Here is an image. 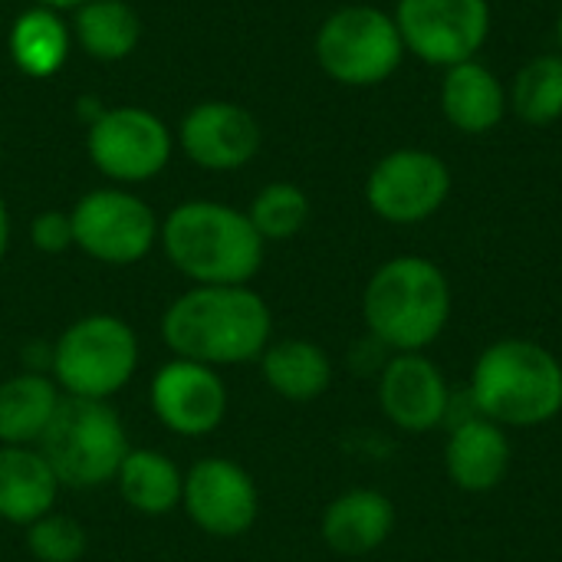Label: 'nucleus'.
<instances>
[{
	"mask_svg": "<svg viewBox=\"0 0 562 562\" xmlns=\"http://www.w3.org/2000/svg\"><path fill=\"white\" fill-rule=\"evenodd\" d=\"M161 339L175 359L211 369L247 366L273 342V313L250 286H191L168 303Z\"/></svg>",
	"mask_w": 562,
	"mask_h": 562,
	"instance_id": "f257e3e1",
	"label": "nucleus"
},
{
	"mask_svg": "<svg viewBox=\"0 0 562 562\" xmlns=\"http://www.w3.org/2000/svg\"><path fill=\"white\" fill-rule=\"evenodd\" d=\"M158 244L168 263L194 286H250L267 250L247 211L204 198L171 207Z\"/></svg>",
	"mask_w": 562,
	"mask_h": 562,
	"instance_id": "f03ea898",
	"label": "nucleus"
},
{
	"mask_svg": "<svg viewBox=\"0 0 562 562\" xmlns=\"http://www.w3.org/2000/svg\"><path fill=\"white\" fill-rule=\"evenodd\" d=\"M451 283L445 270L418 254L385 260L362 290L369 336L389 352H425L451 319Z\"/></svg>",
	"mask_w": 562,
	"mask_h": 562,
	"instance_id": "7ed1b4c3",
	"label": "nucleus"
},
{
	"mask_svg": "<svg viewBox=\"0 0 562 562\" xmlns=\"http://www.w3.org/2000/svg\"><path fill=\"white\" fill-rule=\"evenodd\" d=\"M468 395L477 415L501 428H540L562 415V362L533 339L491 342L474 369Z\"/></svg>",
	"mask_w": 562,
	"mask_h": 562,
	"instance_id": "20e7f679",
	"label": "nucleus"
},
{
	"mask_svg": "<svg viewBox=\"0 0 562 562\" xmlns=\"http://www.w3.org/2000/svg\"><path fill=\"white\" fill-rule=\"evenodd\" d=\"M128 448L125 425L109 402L69 395H63L56 415L36 441V451L46 458L59 487L69 491H95L115 481Z\"/></svg>",
	"mask_w": 562,
	"mask_h": 562,
	"instance_id": "39448f33",
	"label": "nucleus"
},
{
	"mask_svg": "<svg viewBox=\"0 0 562 562\" xmlns=\"http://www.w3.org/2000/svg\"><path fill=\"white\" fill-rule=\"evenodd\" d=\"M138 356V336L122 316L89 313L59 333L49 352V375L69 398L109 402L135 379Z\"/></svg>",
	"mask_w": 562,
	"mask_h": 562,
	"instance_id": "423d86ee",
	"label": "nucleus"
},
{
	"mask_svg": "<svg viewBox=\"0 0 562 562\" xmlns=\"http://www.w3.org/2000/svg\"><path fill=\"white\" fill-rule=\"evenodd\" d=\"M313 53L333 82L349 89H372L398 72L405 43L392 13L372 3H349L319 23Z\"/></svg>",
	"mask_w": 562,
	"mask_h": 562,
	"instance_id": "0eeeda50",
	"label": "nucleus"
},
{
	"mask_svg": "<svg viewBox=\"0 0 562 562\" xmlns=\"http://www.w3.org/2000/svg\"><path fill=\"white\" fill-rule=\"evenodd\" d=\"M72 247L105 267H132L145 260L155 244L161 221L128 188H95L82 194L72 211Z\"/></svg>",
	"mask_w": 562,
	"mask_h": 562,
	"instance_id": "6e6552de",
	"label": "nucleus"
},
{
	"mask_svg": "<svg viewBox=\"0 0 562 562\" xmlns=\"http://www.w3.org/2000/svg\"><path fill=\"white\" fill-rule=\"evenodd\" d=\"M86 151L102 178L115 184H142L168 168L175 138L155 112L142 105H115L86 128Z\"/></svg>",
	"mask_w": 562,
	"mask_h": 562,
	"instance_id": "1a4fd4ad",
	"label": "nucleus"
},
{
	"mask_svg": "<svg viewBox=\"0 0 562 562\" xmlns=\"http://www.w3.org/2000/svg\"><path fill=\"white\" fill-rule=\"evenodd\" d=\"M392 16L405 53L441 69L477 59L491 36L487 0H398Z\"/></svg>",
	"mask_w": 562,
	"mask_h": 562,
	"instance_id": "9d476101",
	"label": "nucleus"
},
{
	"mask_svg": "<svg viewBox=\"0 0 562 562\" xmlns=\"http://www.w3.org/2000/svg\"><path fill=\"white\" fill-rule=\"evenodd\" d=\"M451 194V168L428 148H395L382 155L366 178V204L385 224H422L435 217Z\"/></svg>",
	"mask_w": 562,
	"mask_h": 562,
	"instance_id": "9b49d317",
	"label": "nucleus"
},
{
	"mask_svg": "<svg viewBox=\"0 0 562 562\" xmlns=\"http://www.w3.org/2000/svg\"><path fill=\"white\" fill-rule=\"evenodd\" d=\"M181 507L201 533L214 540H237L250 533L260 517V491L250 471L237 461L204 458L184 474Z\"/></svg>",
	"mask_w": 562,
	"mask_h": 562,
	"instance_id": "f8f14e48",
	"label": "nucleus"
},
{
	"mask_svg": "<svg viewBox=\"0 0 562 562\" xmlns=\"http://www.w3.org/2000/svg\"><path fill=\"white\" fill-rule=\"evenodd\" d=\"M375 395L389 425L405 435L445 428L454 398L445 369L425 352H392L379 369Z\"/></svg>",
	"mask_w": 562,
	"mask_h": 562,
	"instance_id": "ddd939ff",
	"label": "nucleus"
},
{
	"mask_svg": "<svg viewBox=\"0 0 562 562\" xmlns=\"http://www.w3.org/2000/svg\"><path fill=\"white\" fill-rule=\"evenodd\" d=\"M148 405L171 435L207 438L227 418V385L217 369L171 356L148 382Z\"/></svg>",
	"mask_w": 562,
	"mask_h": 562,
	"instance_id": "4468645a",
	"label": "nucleus"
},
{
	"mask_svg": "<svg viewBox=\"0 0 562 562\" xmlns=\"http://www.w3.org/2000/svg\"><path fill=\"white\" fill-rule=\"evenodd\" d=\"M178 145L204 171H237L257 158L263 128L250 109L227 99H204L184 112Z\"/></svg>",
	"mask_w": 562,
	"mask_h": 562,
	"instance_id": "2eb2a0df",
	"label": "nucleus"
},
{
	"mask_svg": "<svg viewBox=\"0 0 562 562\" xmlns=\"http://www.w3.org/2000/svg\"><path fill=\"white\" fill-rule=\"evenodd\" d=\"M514 468V445L507 428L471 412L448 425L445 471L448 481L464 494L497 491Z\"/></svg>",
	"mask_w": 562,
	"mask_h": 562,
	"instance_id": "dca6fc26",
	"label": "nucleus"
},
{
	"mask_svg": "<svg viewBox=\"0 0 562 562\" xmlns=\"http://www.w3.org/2000/svg\"><path fill=\"white\" fill-rule=\"evenodd\" d=\"M395 530V504L372 487H352L326 504L319 520L323 543L339 557H369L389 543Z\"/></svg>",
	"mask_w": 562,
	"mask_h": 562,
	"instance_id": "f3484780",
	"label": "nucleus"
},
{
	"mask_svg": "<svg viewBox=\"0 0 562 562\" xmlns=\"http://www.w3.org/2000/svg\"><path fill=\"white\" fill-rule=\"evenodd\" d=\"M510 109V95L501 76L481 59L458 63L445 69L441 79V112L451 128L461 135H487L494 132Z\"/></svg>",
	"mask_w": 562,
	"mask_h": 562,
	"instance_id": "a211bd4d",
	"label": "nucleus"
},
{
	"mask_svg": "<svg viewBox=\"0 0 562 562\" xmlns=\"http://www.w3.org/2000/svg\"><path fill=\"white\" fill-rule=\"evenodd\" d=\"M59 481L36 448L0 445V520L30 527L56 507Z\"/></svg>",
	"mask_w": 562,
	"mask_h": 562,
	"instance_id": "6ab92c4d",
	"label": "nucleus"
},
{
	"mask_svg": "<svg viewBox=\"0 0 562 562\" xmlns=\"http://www.w3.org/2000/svg\"><path fill=\"white\" fill-rule=\"evenodd\" d=\"M260 375L263 385L283 402L306 405L329 392L333 385V359L313 339H280L263 349Z\"/></svg>",
	"mask_w": 562,
	"mask_h": 562,
	"instance_id": "aec40b11",
	"label": "nucleus"
},
{
	"mask_svg": "<svg viewBox=\"0 0 562 562\" xmlns=\"http://www.w3.org/2000/svg\"><path fill=\"white\" fill-rule=\"evenodd\" d=\"M112 484H115L122 504L142 517L175 514L181 507V494H184L181 468L155 448H128Z\"/></svg>",
	"mask_w": 562,
	"mask_h": 562,
	"instance_id": "412c9836",
	"label": "nucleus"
},
{
	"mask_svg": "<svg viewBox=\"0 0 562 562\" xmlns=\"http://www.w3.org/2000/svg\"><path fill=\"white\" fill-rule=\"evenodd\" d=\"M59 402H63V392L46 372H16L3 379L0 382V445L36 448Z\"/></svg>",
	"mask_w": 562,
	"mask_h": 562,
	"instance_id": "4be33fe9",
	"label": "nucleus"
},
{
	"mask_svg": "<svg viewBox=\"0 0 562 562\" xmlns=\"http://www.w3.org/2000/svg\"><path fill=\"white\" fill-rule=\"evenodd\" d=\"M69 46H72V30L66 26V20L56 10L36 3L13 20L7 36L13 66L30 79L56 76L66 66Z\"/></svg>",
	"mask_w": 562,
	"mask_h": 562,
	"instance_id": "5701e85b",
	"label": "nucleus"
},
{
	"mask_svg": "<svg viewBox=\"0 0 562 562\" xmlns=\"http://www.w3.org/2000/svg\"><path fill=\"white\" fill-rule=\"evenodd\" d=\"M72 36L86 56L99 63H119L135 53L142 40V20L125 0H86L76 7Z\"/></svg>",
	"mask_w": 562,
	"mask_h": 562,
	"instance_id": "b1692460",
	"label": "nucleus"
},
{
	"mask_svg": "<svg viewBox=\"0 0 562 562\" xmlns=\"http://www.w3.org/2000/svg\"><path fill=\"white\" fill-rule=\"evenodd\" d=\"M510 109L527 125H553L562 119V53H540L520 66L510 86Z\"/></svg>",
	"mask_w": 562,
	"mask_h": 562,
	"instance_id": "393cba45",
	"label": "nucleus"
},
{
	"mask_svg": "<svg viewBox=\"0 0 562 562\" xmlns=\"http://www.w3.org/2000/svg\"><path fill=\"white\" fill-rule=\"evenodd\" d=\"M247 217H250L254 231L263 237V244L267 240H290L310 221V198L293 181H270L254 194Z\"/></svg>",
	"mask_w": 562,
	"mask_h": 562,
	"instance_id": "a878e982",
	"label": "nucleus"
},
{
	"mask_svg": "<svg viewBox=\"0 0 562 562\" xmlns=\"http://www.w3.org/2000/svg\"><path fill=\"white\" fill-rule=\"evenodd\" d=\"M89 537L79 520L69 514L49 510L26 527V550L36 562H79L86 557Z\"/></svg>",
	"mask_w": 562,
	"mask_h": 562,
	"instance_id": "bb28decb",
	"label": "nucleus"
},
{
	"mask_svg": "<svg viewBox=\"0 0 562 562\" xmlns=\"http://www.w3.org/2000/svg\"><path fill=\"white\" fill-rule=\"evenodd\" d=\"M30 240L40 254H66L72 247V221L69 211H43L30 224Z\"/></svg>",
	"mask_w": 562,
	"mask_h": 562,
	"instance_id": "cd10ccee",
	"label": "nucleus"
},
{
	"mask_svg": "<svg viewBox=\"0 0 562 562\" xmlns=\"http://www.w3.org/2000/svg\"><path fill=\"white\" fill-rule=\"evenodd\" d=\"M102 112H105V105H102L99 99H92V95H82V99L76 102V115H82L86 125H92Z\"/></svg>",
	"mask_w": 562,
	"mask_h": 562,
	"instance_id": "c85d7f7f",
	"label": "nucleus"
},
{
	"mask_svg": "<svg viewBox=\"0 0 562 562\" xmlns=\"http://www.w3.org/2000/svg\"><path fill=\"white\" fill-rule=\"evenodd\" d=\"M7 247H10V211H7V201L0 194V260L7 257Z\"/></svg>",
	"mask_w": 562,
	"mask_h": 562,
	"instance_id": "c756f323",
	"label": "nucleus"
},
{
	"mask_svg": "<svg viewBox=\"0 0 562 562\" xmlns=\"http://www.w3.org/2000/svg\"><path fill=\"white\" fill-rule=\"evenodd\" d=\"M36 7H49V10H56V13H63V10H76V7H82L86 0H33Z\"/></svg>",
	"mask_w": 562,
	"mask_h": 562,
	"instance_id": "7c9ffc66",
	"label": "nucleus"
},
{
	"mask_svg": "<svg viewBox=\"0 0 562 562\" xmlns=\"http://www.w3.org/2000/svg\"><path fill=\"white\" fill-rule=\"evenodd\" d=\"M557 43H560V53H562V7H560V16H557Z\"/></svg>",
	"mask_w": 562,
	"mask_h": 562,
	"instance_id": "2f4dec72",
	"label": "nucleus"
}]
</instances>
